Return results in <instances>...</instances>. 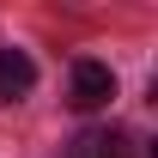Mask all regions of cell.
Returning a JSON list of instances; mask_svg holds the SVG:
<instances>
[{
  "instance_id": "cell-1",
  "label": "cell",
  "mask_w": 158,
  "mask_h": 158,
  "mask_svg": "<svg viewBox=\"0 0 158 158\" xmlns=\"http://www.w3.org/2000/svg\"><path fill=\"white\" fill-rule=\"evenodd\" d=\"M110 98H116V73H110L103 61H73V73H67V103H73V110H103Z\"/></svg>"
},
{
  "instance_id": "cell-2",
  "label": "cell",
  "mask_w": 158,
  "mask_h": 158,
  "mask_svg": "<svg viewBox=\"0 0 158 158\" xmlns=\"http://www.w3.org/2000/svg\"><path fill=\"white\" fill-rule=\"evenodd\" d=\"M61 158H134V134L128 128H85Z\"/></svg>"
},
{
  "instance_id": "cell-3",
  "label": "cell",
  "mask_w": 158,
  "mask_h": 158,
  "mask_svg": "<svg viewBox=\"0 0 158 158\" xmlns=\"http://www.w3.org/2000/svg\"><path fill=\"white\" fill-rule=\"evenodd\" d=\"M31 85H37V61L24 49H0V103L31 98Z\"/></svg>"
}]
</instances>
